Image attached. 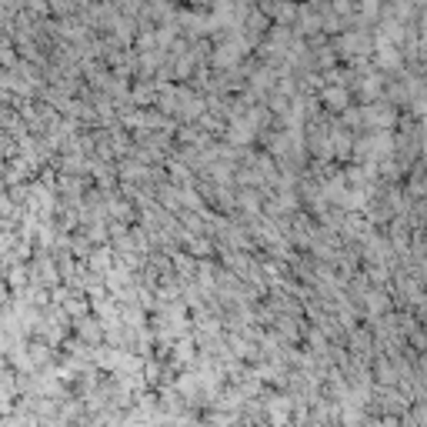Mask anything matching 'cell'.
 <instances>
[{"label":"cell","instance_id":"30bf717a","mask_svg":"<svg viewBox=\"0 0 427 427\" xmlns=\"http://www.w3.org/2000/svg\"><path fill=\"white\" fill-rule=\"evenodd\" d=\"M11 297H13V291L7 287V281L0 277V314H4V310L11 308Z\"/></svg>","mask_w":427,"mask_h":427},{"label":"cell","instance_id":"8fae6325","mask_svg":"<svg viewBox=\"0 0 427 427\" xmlns=\"http://www.w3.org/2000/svg\"><path fill=\"white\" fill-rule=\"evenodd\" d=\"M11 114H13L11 107H7V104H0V131H4V124L11 120Z\"/></svg>","mask_w":427,"mask_h":427},{"label":"cell","instance_id":"5b68a950","mask_svg":"<svg viewBox=\"0 0 427 427\" xmlns=\"http://www.w3.org/2000/svg\"><path fill=\"white\" fill-rule=\"evenodd\" d=\"M197 341H194V337H180V341H174V351H170V354H174V364H180V368H190V364H194V361H197Z\"/></svg>","mask_w":427,"mask_h":427},{"label":"cell","instance_id":"277c9868","mask_svg":"<svg viewBox=\"0 0 427 427\" xmlns=\"http://www.w3.org/2000/svg\"><path fill=\"white\" fill-rule=\"evenodd\" d=\"M320 104L331 107V110H351V90L344 83H331L320 90Z\"/></svg>","mask_w":427,"mask_h":427},{"label":"cell","instance_id":"6da1fadb","mask_svg":"<svg viewBox=\"0 0 427 427\" xmlns=\"http://www.w3.org/2000/svg\"><path fill=\"white\" fill-rule=\"evenodd\" d=\"M30 284L44 287V291H54L60 287V271H57V261H54V254L47 250H34V257H30Z\"/></svg>","mask_w":427,"mask_h":427},{"label":"cell","instance_id":"8992f818","mask_svg":"<svg viewBox=\"0 0 427 427\" xmlns=\"http://www.w3.org/2000/svg\"><path fill=\"white\" fill-rule=\"evenodd\" d=\"M361 117L368 120V124H378V127H387V124H394V110L387 104H368L364 107V114Z\"/></svg>","mask_w":427,"mask_h":427},{"label":"cell","instance_id":"3957f363","mask_svg":"<svg viewBox=\"0 0 427 427\" xmlns=\"http://www.w3.org/2000/svg\"><path fill=\"white\" fill-rule=\"evenodd\" d=\"M27 354H30L37 370H47V368H54L57 347H50L47 341H40V337H30V341H27Z\"/></svg>","mask_w":427,"mask_h":427},{"label":"cell","instance_id":"9c48e42d","mask_svg":"<svg viewBox=\"0 0 427 427\" xmlns=\"http://www.w3.org/2000/svg\"><path fill=\"white\" fill-rule=\"evenodd\" d=\"M351 344H354V351H361V354H364V351L370 347L368 331H354V334H351Z\"/></svg>","mask_w":427,"mask_h":427},{"label":"cell","instance_id":"ba28073f","mask_svg":"<svg viewBox=\"0 0 427 427\" xmlns=\"http://www.w3.org/2000/svg\"><path fill=\"white\" fill-rule=\"evenodd\" d=\"M187 254H190V257H197V261H204L207 254H214V244H211V238H207V234H201V238H190V244H187Z\"/></svg>","mask_w":427,"mask_h":427},{"label":"cell","instance_id":"52a82bcc","mask_svg":"<svg viewBox=\"0 0 427 427\" xmlns=\"http://www.w3.org/2000/svg\"><path fill=\"white\" fill-rule=\"evenodd\" d=\"M64 314H67L71 320L87 317V314H90V297L87 294H71L67 297V304H64Z\"/></svg>","mask_w":427,"mask_h":427},{"label":"cell","instance_id":"7a4b0ae2","mask_svg":"<svg viewBox=\"0 0 427 427\" xmlns=\"http://www.w3.org/2000/svg\"><path fill=\"white\" fill-rule=\"evenodd\" d=\"M74 337L77 341H83L87 347H104V324L94 317V314H87V317L74 320Z\"/></svg>","mask_w":427,"mask_h":427}]
</instances>
